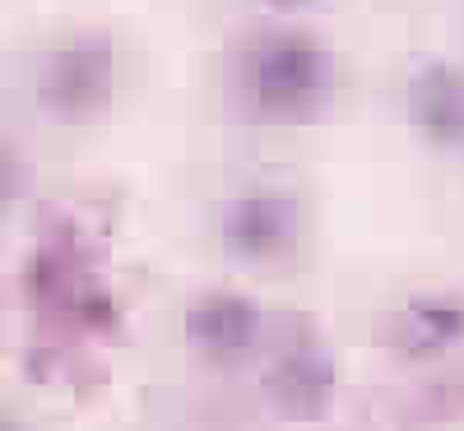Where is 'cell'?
Returning <instances> with one entry per match:
<instances>
[{"mask_svg": "<svg viewBox=\"0 0 464 431\" xmlns=\"http://www.w3.org/2000/svg\"><path fill=\"white\" fill-rule=\"evenodd\" d=\"M232 102L256 126H306L330 107L339 65L306 28H260L232 56Z\"/></svg>", "mask_w": 464, "mask_h": 431, "instance_id": "cell-1", "label": "cell"}, {"mask_svg": "<svg viewBox=\"0 0 464 431\" xmlns=\"http://www.w3.org/2000/svg\"><path fill=\"white\" fill-rule=\"evenodd\" d=\"M121 56L102 28L70 33L37 65V107L61 126H89L111 107Z\"/></svg>", "mask_w": 464, "mask_h": 431, "instance_id": "cell-2", "label": "cell"}, {"mask_svg": "<svg viewBox=\"0 0 464 431\" xmlns=\"http://www.w3.org/2000/svg\"><path fill=\"white\" fill-rule=\"evenodd\" d=\"M260 395L279 422H297V426H312L334 408L339 362L330 343L306 321H293L284 339L269 348V358L260 367Z\"/></svg>", "mask_w": 464, "mask_h": 431, "instance_id": "cell-3", "label": "cell"}, {"mask_svg": "<svg viewBox=\"0 0 464 431\" xmlns=\"http://www.w3.org/2000/svg\"><path fill=\"white\" fill-rule=\"evenodd\" d=\"M306 232V205L288 186H246L218 209V246L242 264L288 260Z\"/></svg>", "mask_w": 464, "mask_h": 431, "instance_id": "cell-4", "label": "cell"}, {"mask_svg": "<svg viewBox=\"0 0 464 431\" xmlns=\"http://www.w3.org/2000/svg\"><path fill=\"white\" fill-rule=\"evenodd\" d=\"M181 339L205 367H242L265 339V316L246 292H200L181 316Z\"/></svg>", "mask_w": 464, "mask_h": 431, "instance_id": "cell-5", "label": "cell"}, {"mask_svg": "<svg viewBox=\"0 0 464 431\" xmlns=\"http://www.w3.org/2000/svg\"><path fill=\"white\" fill-rule=\"evenodd\" d=\"M404 121L409 130L437 148L464 153V70L455 61H418L404 84Z\"/></svg>", "mask_w": 464, "mask_h": 431, "instance_id": "cell-6", "label": "cell"}, {"mask_svg": "<svg viewBox=\"0 0 464 431\" xmlns=\"http://www.w3.org/2000/svg\"><path fill=\"white\" fill-rule=\"evenodd\" d=\"M385 343L404 362H441L464 348V297L459 292H413L404 297L391 321H385Z\"/></svg>", "mask_w": 464, "mask_h": 431, "instance_id": "cell-7", "label": "cell"}, {"mask_svg": "<svg viewBox=\"0 0 464 431\" xmlns=\"http://www.w3.org/2000/svg\"><path fill=\"white\" fill-rule=\"evenodd\" d=\"M265 10H275V14H297V10H312L321 5V0H260Z\"/></svg>", "mask_w": 464, "mask_h": 431, "instance_id": "cell-8", "label": "cell"}]
</instances>
